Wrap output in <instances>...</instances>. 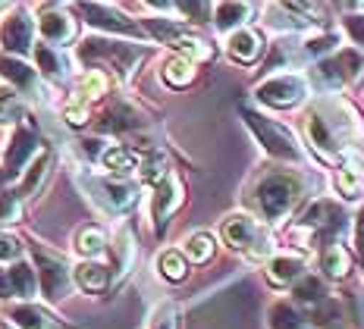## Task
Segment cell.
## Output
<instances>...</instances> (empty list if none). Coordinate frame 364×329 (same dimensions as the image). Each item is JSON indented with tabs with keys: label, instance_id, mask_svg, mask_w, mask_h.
I'll use <instances>...</instances> for the list:
<instances>
[{
	"label": "cell",
	"instance_id": "484cf974",
	"mask_svg": "<svg viewBox=\"0 0 364 329\" xmlns=\"http://www.w3.org/2000/svg\"><path fill=\"white\" fill-rule=\"evenodd\" d=\"M139 26H141V32H145L151 41L166 44V48H173V44L188 32L186 19H166V16H148V19H141Z\"/></svg>",
	"mask_w": 364,
	"mask_h": 329
},
{
	"label": "cell",
	"instance_id": "ffe728a7",
	"mask_svg": "<svg viewBox=\"0 0 364 329\" xmlns=\"http://www.w3.org/2000/svg\"><path fill=\"white\" fill-rule=\"evenodd\" d=\"M226 53H230V60H236V63H255L257 57L264 53V38L261 32H255V28H236V32L226 35Z\"/></svg>",
	"mask_w": 364,
	"mask_h": 329
},
{
	"label": "cell",
	"instance_id": "11a10c76",
	"mask_svg": "<svg viewBox=\"0 0 364 329\" xmlns=\"http://www.w3.org/2000/svg\"><path fill=\"white\" fill-rule=\"evenodd\" d=\"M346 4H348V10H352V13H358V6L364 4V0H346Z\"/></svg>",
	"mask_w": 364,
	"mask_h": 329
},
{
	"label": "cell",
	"instance_id": "ac0fdd59",
	"mask_svg": "<svg viewBox=\"0 0 364 329\" xmlns=\"http://www.w3.org/2000/svg\"><path fill=\"white\" fill-rule=\"evenodd\" d=\"M252 16H255V4H252V0H217L214 13H210L217 32H223V35L236 32V28H245Z\"/></svg>",
	"mask_w": 364,
	"mask_h": 329
},
{
	"label": "cell",
	"instance_id": "2e32d148",
	"mask_svg": "<svg viewBox=\"0 0 364 329\" xmlns=\"http://www.w3.org/2000/svg\"><path fill=\"white\" fill-rule=\"evenodd\" d=\"M38 151H41V141H38V132L32 126H26V122H19L16 129H13L10 135V144H6L4 151V170L13 176V179H19V173L28 166V160H32Z\"/></svg>",
	"mask_w": 364,
	"mask_h": 329
},
{
	"label": "cell",
	"instance_id": "d6a6232c",
	"mask_svg": "<svg viewBox=\"0 0 364 329\" xmlns=\"http://www.w3.org/2000/svg\"><path fill=\"white\" fill-rule=\"evenodd\" d=\"M173 50H176V57H182V60H188V63H208V60H214V48H210L204 38H198V35H192V32H186L179 38L176 44H173Z\"/></svg>",
	"mask_w": 364,
	"mask_h": 329
},
{
	"label": "cell",
	"instance_id": "9a60e30c",
	"mask_svg": "<svg viewBox=\"0 0 364 329\" xmlns=\"http://www.w3.org/2000/svg\"><path fill=\"white\" fill-rule=\"evenodd\" d=\"M0 75H4V82L10 85L22 101H44V79L38 75L35 66H28L26 60L19 57H6V53H0Z\"/></svg>",
	"mask_w": 364,
	"mask_h": 329
},
{
	"label": "cell",
	"instance_id": "b9f144b4",
	"mask_svg": "<svg viewBox=\"0 0 364 329\" xmlns=\"http://www.w3.org/2000/svg\"><path fill=\"white\" fill-rule=\"evenodd\" d=\"M336 44H339V35L323 32V35L308 38V41L301 44V53H305V57H311V60H323V57H330V53L336 50Z\"/></svg>",
	"mask_w": 364,
	"mask_h": 329
},
{
	"label": "cell",
	"instance_id": "7bdbcfd3",
	"mask_svg": "<svg viewBox=\"0 0 364 329\" xmlns=\"http://www.w3.org/2000/svg\"><path fill=\"white\" fill-rule=\"evenodd\" d=\"M148 329H179V308L173 301H164L151 311Z\"/></svg>",
	"mask_w": 364,
	"mask_h": 329
},
{
	"label": "cell",
	"instance_id": "7dc6e473",
	"mask_svg": "<svg viewBox=\"0 0 364 329\" xmlns=\"http://www.w3.org/2000/svg\"><path fill=\"white\" fill-rule=\"evenodd\" d=\"M343 26H346V35L364 50V13H348Z\"/></svg>",
	"mask_w": 364,
	"mask_h": 329
},
{
	"label": "cell",
	"instance_id": "4316f807",
	"mask_svg": "<svg viewBox=\"0 0 364 329\" xmlns=\"http://www.w3.org/2000/svg\"><path fill=\"white\" fill-rule=\"evenodd\" d=\"M321 270L327 279H346L352 273V254L346 244H339L336 239L327 242L321 248Z\"/></svg>",
	"mask_w": 364,
	"mask_h": 329
},
{
	"label": "cell",
	"instance_id": "74e56055",
	"mask_svg": "<svg viewBox=\"0 0 364 329\" xmlns=\"http://www.w3.org/2000/svg\"><path fill=\"white\" fill-rule=\"evenodd\" d=\"M157 270H161V276L166 279V282H182L188 276V260H186V254L182 251H176V248H166L161 257H157Z\"/></svg>",
	"mask_w": 364,
	"mask_h": 329
},
{
	"label": "cell",
	"instance_id": "680465c9",
	"mask_svg": "<svg viewBox=\"0 0 364 329\" xmlns=\"http://www.w3.org/2000/svg\"><path fill=\"white\" fill-rule=\"evenodd\" d=\"M0 329H16V326H0Z\"/></svg>",
	"mask_w": 364,
	"mask_h": 329
},
{
	"label": "cell",
	"instance_id": "9f6ffc18",
	"mask_svg": "<svg viewBox=\"0 0 364 329\" xmlns=\"http://www.w3.org/2000/svg\"><path fill=\"white\" fill-rule=\"evenodd\" d=\"M60 4H66V0H48V6H60Z\"/></svg>",
	"mask_w": 364,
	"mask_h": 329
},
{
	"label": "cell",
	"instance_id": "ab89813d",
	"mask_svg": "<svg viewBox=\"0 0 364 329\" xmlns=\"http://www.w3.org/2000/svg\"><path fill=\"white\" fill-rule=\"evenodd\" d=\"M214 4H217V0H173V6L182 13V19L195 22V26H201V22H210Z\"/></svg>",
	"mask_w": 364,
	"mask_h": 329
},
{
	"label": "cell",
	"instance_id": "7a4b0ae2",
	"mask_svg": "<svg viewBox=\"0 0 364 329\" xmlns=\"http://www.w3.org/2000/svg\"><path fill=\"white\" fill-rule=\"evenodd\" d=\"M75 57L85 70H101L107 75L113 72L119 82H129L139 70V63L148 57V50L139 48V44L110 41V38H85L75 48Z\"/></svg>",
	"mask_w": 364,
	"mask_h": 329
},
{
	"label": "cell",
	"instance_id": "db71d44e",
	"mask_svg": "<svg viewBox=\"0 0 364 329\" xmlns=\"http://www.w3.org/2000/svg\"><path fill=\"white\" fill-rule=\"evenodd\" d=\"M10 179H13V176H10V173H6V170H4V166H0V191H4V188H6V182H10Z\"/></svg>",
	"mask_w": 364,
	"mask_h": 329
},
{
	"label": "cell",
	"instance_id": "7402d4cb",
	"mask_svg": "<svg viewBox=\"0 0 364 329\" xmlns=\"http://www.w3.org/2000/svg\"><path fill=\"white\" fill-rule=\"evenodd\" d=\"M97 163L107 170L110 179H129V176L139 173L141 157L135 154L132 148H126V144H107V148H104V154L97 157Z\"/></svg>",
	"mask_w": 364,
	"mask_h": 329
},
{
	"label": "cell",
	"instance_id": "5bb4252c",
	"mask_svg": "<svg viewBox=\"0 0 364 329\" xmlns=\"http://www.w3.org/2000/svg\"><path fill=\"white\" fill-rule=\"evenodd\" d=\"M35 28L44 44L60 48V50H63L66 44H73L75 35H79V22H75V16L66 13L63 6H44L35 16Z\"/></svg>",
	"mask_w": 364,
	"mask_h": 329
},
{
	"label": "cell",
	"instance_id": "836d02e7",
	"mask_svg": "<svg viewBox=\"0 0 364 329\" xmlns=\"http://www.w3.org/2000/svg\"><path fill=\"white\" fill-rule=\"evenodd\" d=\"M110 91V75L101 72V70H85L79 75V91H75V97H82V101L95 104L101 101L104 95Z\"/></svg>",
	"mask_w": 364,
	"mask_h": 329
},
{
	"label": "cell",
	"instance_id": "681fc988",
	"mask_svg": "<svg viewBox=\"0 0 364 329\" xmlns=\"http://www.w3.org/2000/svg\"><path fill=\"white\" fill-rule=\"evenodd\" d=\"M104 148H107V141H104V139H85V141H82V151L88 154V160H97L104 154Z\"/></svg>",
	"mask_w": 364,
	"mask_h": 329
},
{
	"label": "cell",
	"instance_id": "7c38bea8",
	"mask_svg": "<svg viewBox=\"0 0 364 329\" xmlns=\"http://www.w3.org/2000/svg\"><path fill=\"white\" fill-rule=\"evenodd\" d=\"M317 75L327 82L330 88H343L352 85L364 75V57L361 50L355 48H343V50H333L330 57L317 60Z\"/></svg>",
	"mask_w": 364,
	"mask_h": 329
},
{
	"label": "cell",
	"instance_id": "60d3db41",
	"mask_svg": "<svg viewBox=\"0 0 364 329\" xmlns=\"http://www.w3.org/2000/svg\"><path fill=\"white\" fill-rule=\"evenodd\" d=\"M166 173H170V166H166V157L161 154V151H151L148 157H141V163H139V176H141L145 182H151V185H157V182H161Z\"/></svg>",
	"mask_w": 364,
	"mask_h": 329
},
{
	"label": "cell",
	"instance_id": "603a6c76",
	"mask_svg": "<svg viewBox=\"0 0 364 329\" xmlns=\"http://www.w3.org/2000/svg\"><path fill=\"white\" fill-rule=\"evenodd\" d=\"M50 166H54V154H50L48 148H41L38 154L28 160V166L19 173V182H16V195L19 198H32L38 188H41V182L48 179V173H50Z\"/></svg>",
	"mask_w": 364,
	"mask_h": 329
},
{
	"label": "cell",
	"instance_id": "ba28073f",
	"mask_svg": "<svg viewBox=\"0 0 364 329\" xmlns=\"http://www.w3.org/2000/svg\"><path fill=\"white\" fill-rule=\"evenodd\" d=\"M35 35H38L35 16L26 6H16V10H10L0 19V50H4L6 57L26 60L35 48Z\"/></svg>",
	"mask_w": 364,
	"mask_h": 329
},
{
	"label": "cell",
	"instance_id": "f907efd6",
	"mask_svg": "<svg viewBox=\"0 0 364 329\" xmlns=\"http://www.w3.org/2000/svg\"><path fill=\"white\" fill-rule=\"evenodd\" d=\"M13 298V288H10V279H6V270H0V301Z\"/></svg>",
	"mask_w": 364,
	"mask_h": 329
},
{
	"label": "cell",
	"instance_id": "9c48e42d",
	"mask_svg": "<svg viewBox=\"0 0 364 329\" xmlns=\"http://www.w3.org/2000/svg\"><path fill=\"white\" fill-rule=\"evenodd\" d=\"M85 188H88L91 201H95L101 210L113 213V217H119V213L132 210V207H135V201H139V188H135L129 179H110V176H88V179H85Z\"/></svg>",
	"mask_w": 364,
	"mask_h": 329
},
{
	"label": "cell",
	"instance_id": "cb8c5ba5",
	"mask_svg": "<svg viewBox=\"0 0 364 329\" xmlns=\"http://www.w3.org/2000/svg\"><path fill=\"white\" fill-rule=\"evenodd\" d=\"M141 126V113L135 110L129 101H113L107 110H104L101 122H97V129L101 132H135V129Z\"/></svg>",
	"mask_w": 364,
	"mask_h": 329
},
{
	"label": "cell",
	"instance_id": "c3c4849f",
	"mask_svg": "<svg viewBox=\"0 0 364 329\" xmlns=\"http://www.w3.org/2000/svg\"><path fill=\"white\" fill-rule=\"evenodd\" d=\"M355 254H358L364 264V207L358 210V217H355Z\"/></svg>",
	"mask_w": 364,
	"mask_h": 329
},
{
	"label": "cell",
	"instance_id": "30bf717a",
	"mask_svg": "<svg viewBox=\"0 0 364 329\" xmlns=\"http://www.w3.org/2000/svg\"><path fill=\"white\" fill-rule=\"evenodd\" d=\"M305 95H308V82H305V75H299V72H277L255 88L257 101L267 107H277V110L301 104Z\"/></svg>",
	"mask_w": 364,
	"mask_h": 329
},
{
	"label": "cell",
	"instance_id": "ee69618b",
	"mask_svg": "<svg viewBox=\"0 0 364 329\" xmlns=\"http://www.w3.org/2000/svg\"><path fill=\"white\" fill-rule=\"evenodd\" d=\"M22 220V198L13 188L0 191V223H19Z\"/></svg>",
	"mask_w": 364,
	"mask_h": 329
},
{
	"label": "cell",
	"instance_id": "52a82bcc",
	"mask_svg": "<svg viewBox=\"0 0 364 329\" xmlns=\"http://www.w3.org/2000/svg\"><path fill=\"white\" fill-rule=\"evenodd\" d=\"M32 257H35V273H38V288L44 292L48 301H63L73 288V266L66 264L63 254L44 248V244H32Z\"/></svg>",
	"mask_w": 364,
	"mask_h": 329
},
{
	"label": "cell",
	"instance_id": "4fadbf2b",
	"mask_svg": "<svg viewBox=\"0 0 364 329\" xmlns=\"http://www.w3.org/2000/svg\"><path fill=\"white\" fill-rule=\"evenodd\" d=\"M182 201H186V188H182V179L176 173H166L161 182L154 185L151 191V223H154V232L164 235L166 223H170V217L182 207Z\"/></svg>",
	"mask_w": 364,
	"mask_h": 329
},
{
	"label": "cell",
	"instance_id": "83f0119b",
	"mask_svg": "<svg viewBox=\"0 0 364 329\" xmlns=\"http://www.w3.org/2000/svg\"><path fill=\"white\" fill-rule=\"evenodd\" d=\"M330 298L327 292V282L323 276H314V273H301L299 279L292 282V301L295 304H305V308H317Z\"/></svg>",
	"mask_w": 364,
	"mask_h": 329
},
{
	"label": "cell",
	"instance_id": "d4e9b609",
	"mask_svg": "<svg viewBox=\"0 0 364 329\" xmlns=\"http://www.w3.org/2000/svg\"><path fill=\"white\" fill-rule=\"evenodd\" d=\"M305 273V257L301 254H273L267 257V279L270 286H292Z\"/></svg>",
	"mask_w": 364,
	"mask_h": 329
},
{
	"label": "cell",
	"instance_id": "816d5d0a",
	"mask_svg": "<svg viewBox=\"0 0 364 329\" xmlns=\"http://www.w3.org/2000/svg\"><path fill=\"white\" fill-rule=\"evenodd\" d=\"M145 4L151 6V10H161V13L173 10V0H145Z\"/></svg>",
	"mask_w": 364,
	"mask_h": 329
},
{
	"label": "cell",
	"instance_id": "8d00e7d4",
	"mask_svg": "<svg viewBox=\"0 0 364 329\" xmlns=\"http://www.w3.org/2000/svg\"><path fill=\"white\" fill-rule=\"evenodd\" d=\"M26 119V101L10 85H0V126H19Z\"/></svg>",
	"mask_w": 364,
	"mask_h": 329
},
{
	"label": "cell",
	"instance_id": "f1b7e54d",
	"mask_svg": "<svg viewBox=\"0 0 364 329\" xmlns=\"http://www.w3.org/2000/svg\"><path fill=\"white\" fill-rule=\"evenodd\" d=\"M6 279H10L13 298H22V301H32L38 295V273L28 260H16V264L6 266Z\"/></svg>",
	"mask_w": 364,
	"mask_h": 329
},
{
	"label": "cell",
	"instance_id": "f5cc1de1",
	"mask_svg": "<svg viewBox=\"0 0 364 329\" xmlns=\"http://www.w3.org/2000/svg\"><path fill=\"white\" fill-rule=\"evenodd\" d=\"M286 4L295 6V10H308V6H311V0H286Z\"/></svg>",
	"mask_w": 364,
	"mask_h": 329
},
{
	"label": "cell",
	"instance_id": "8fae6325",
	"mask_svg": "<svg viewBox=\"0 0 364 329\" xmlns=\"http://www.w3.org/2000/svg\"><path fill=\"white\" fill-rule=\"evenodd\" d=\"M79 13L82 19L88 22L91 28H97V32H110V35H126V38H145V32H141V26L135 19H129L126 13L113 10L110 4H101V0H79Z\"/></svg>",
	"mask_w": 364,
	"mask_h": 329
},
{
	"label": "cell",
	"instance_id": "e575fe53",
	"mask_svg": "<svg viewBox=\"0 0 364 329\" xmlns=\"http://www.w3.org/2000/svg\"><path fill=\"white\" fill-rule=\"evenodd\" d=\"M113 276H126L129 270H132V260H135V242H132V232H129V229H119L117 232V239H113Z\"/></svg>",
	"mask_w": 364,
	"mask_h": 329
},
{
	"label": "cell",
	"instance_id": "6f0895ef",
	"mask_svg": "<svg viewBox=\"0 0 364 329\" xmlns=\"http://www.w3.org/2000/svg\"><path fill=\"white\" fill-rule=\"evenodd\" d=\"M13 4V0H0V10H6V6H10Z\"/></svg>",
	"mask_w": 364,
	"mask_h": 329
},
{
	"label": "cell",
	"instance_id": "d6986e66",
	"mask_svg": "<svg viewBox=\"0 0 364 329\" xmlns=\"http://www.w3.org/2000/svg\"><path fill=\"white\" fill-rule=\"evenodd\" d=\"M6 317L16 323V329H73V326H66L57 313H50L48 308H38L32 301L13 304V308L6 311Z\"/></svg>",
	"mask_w": 364,
	"mask_h": 329
},
{
	"label": "cell",
	"instance_id": "f546056e",
	"mask_svg": "<svg viewBox=\"0 0 364 329\" xmlns=\"http://www.w3.org/2000/svg\"><path fill=\"white\" fill-rule=\"evenodd\" d=\"M336 191L346 201H358L364 195V166L355 157L343 160V166L336 170Z\"/></svg>",
	"mask_w": 364,
	"mask_h": 329
},
{
	"label": "cell",
	"instance_id": "8992f818",
	"mask_svg": "<svg viewBox=\"0 0 364 329\" xmlns=\"http://www.w3.org/2000/svg\"><path fill=\"white\" fill-rule=\"evenodd\" d=\"M346 223V213L333 198H317L311 201L305 213L299 217V226H295V239H305L301 248H314L317 242H333V235H339V229Z\"/></svg>",
	"mask_w": 364,
	"mask_h": 329
},
{
	"label": "cell",
	"instance_id": "f35d334b",
	"mask_svg": "<svg viewBox=\"0 0 364 329\" xmlns=\"http://www.w3.org/2000/svg\"><path fill=\"white\" fill-rule=\"evenodd\" d=\"M182 254H186V260H192V264H208V260L214 257V235L210 232H192L186 239Z\"/></svg>",
	"mask_w": 364,
	"mask_h": 329
},
{
	"label": "cell",
	"instance_id": "3957f363",
	"mask_svg": "<svg viewBox=\"0 0 364 329\" xmlns=\"http://www.w3.org/2000/svg\"><path fill=\"white\" fill-rule=\"evenodd\" d=\"M305 198V179L295 170H270L261 176L255 188V201L257 210L267 223H283L292 217V210L301 204Z\"/></svg>",
	"mask_w": 364,
	"mask_h": 329
},
{
	"label": "cell",
	"instance_id": "e0dca14e",
	"mask_svg": "<svg viewBox=\"0 0 364 329\" xmlns=\"http://www.w3.org/2000/svg\"><path fill=\"white\" fill-rule=\"evenodd\" d=\"M32 57H35V70L44 82H54V85H63L70 79V60L60 48H50V44H35L32 48Z\"/></svg>",
	"mask_w": 364,
	"mask_h": 329
},
{
	"label": "cell",
	"instance_id": "bcb514c9",
	"mask_svg": "<svg viewBox=\"0 0 364 329\" xmlns=\"http://www.w3.org/2000/svg\"><path fill=\"white\" fill-rule=\"evenodd\" d=\"M63 119L70 122L73 129H82V126H85V122L91 119V104L73 95L70 101H66V107H63Z\"/></svg>",
	"mask_w": 364,
	"mask_h": 329
},
{
	"label": "cell",
	"instance_id": "277c9868",
	"mask_svg": "<svg viewBox=\"0 0 364 329\" xmlns=\"http://www.w3.org/2000/svg\"><path fill=\"white\" fill-rule=\"evenodd\" d=\"M242 119H245V126L252 129L255 141L261 144L273 160H286V163H301V160H305L301 144L295 141V135L283 126V122L264 117V113L255 110V107H242Z\"/></svg>",
	"mask_w": 364,
	"mask_h": 329
},
{
	"label": "cell",
	"instance_id": "5b68a950",
	"mask_svg": "<svg viewBox=\"0 0 364 329\" xmlns=\"http://www.w3.org/2000/svg\"><path fill=\"white\" fill-rule=\"evenodd\" d=\"M220 235L230 244L236 254H242L245 260H267L273 251V239L267 232V226L257 223L248 213H230V217L220 223Z\"/></svg>",
	"mask_w": 364,
	"mask_h": 329
},
{
	"label": "cell",
	"instance_id": "6da1fadb",
	"mask_svg": "<svg viewBox=\"0 0 364 329\" xmlns=\"http://www.w3.org/2000/svg\"><path fill=\"white\" fill-rule=\"evenodd\" d=\"M305 132L317 157L336 163L348 157V151L358 141H364V117L348 101L330 95L311 104V110L305 113Z\"/></svg>",
	"mask_w": 364,
	"mask_h": 329
},
{
	"label": "cell",
	"instance_id": "44dd1931",
	"mask_svg": "<svg viewBox=\"0 0 364 329\" xmlns=\"http://www.w3.org/2000/svg\"><path fill=\"white\" fill-rule=\"evenodd\" d=\"M73 282L88 295H101L110 288L113 270L101 260H82L79 266H73Z\"/></svg>",
	"mask_w": 364,
	"mask_h": 329
},
{
	"label": "cell",
	"instance_id": "f6af8a7d",
	"mask_svg": "<svg viewBox=\"0 0 364 329\" xmlns=\"http://www.w3.org/2000/svg\"><path fill=\"white\" fill-rule=\"evenodd\" d=\"M22 254H26V244L19 235L0 229V264H16V260H22Z\"/></svg>",
	"mask_w": 364,
	"mask_h": 329
},
{
	"label": "cell",
	"instance_id": "d590c367",
	"mask_svg": "<svg viewBox=\"0 0 364 329\" xmlns=\"http://www.w3.org/2000/svg\"><path fill=\"white\" fill-rule=\"evenodd\" d=\"M305 313L299 311V304L295 301H277L270 308V329H305Z\"/></svg>",
	"mask_w": 364,
	"mask_h": 329
},
{
	"label": "cell",
	"instance_id": "4dcf8cb0",
	"mask_svg": "<svg viewBox=\"0 0 364 329\" xmlns=\"http://www.w3.org/2000/svg\"><path fill=\"white\" fill-rule=\"evenodd\" d=\"M75 254H82V260H95V257H101L104 251L110 248V239H107V232H104L101 226H82L79 232H75Z\"/></svg>",
	"mask_w": 364,
	"mask_h": 329
},
{
	"label": "cell",
	"instance_id": "1f68e13d",
	"mask_svg": "<svg viewBox=\"0 0 364 329\" xmlns=\"http://www.w3.org/2000/svg\"><path fill=\"white\" fill-rule=\"evenodd\" d=\"M195 75H198L195 63H188V60L176 57V53H173V57L161 66V79H164V85H166V88H176V91H182V88L192 85Z\"/></svg>",
	"mask_w": 364,
	"mask_h": 329
}]
</instances>
